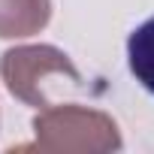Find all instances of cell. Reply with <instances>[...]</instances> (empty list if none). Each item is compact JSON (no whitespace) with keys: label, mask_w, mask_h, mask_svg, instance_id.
Instances as JSON below:
<instances>
[{"label":"cell","mask_w":154,"mask_h":154,"mask_svg":"<svg viewBox=\"0 0 154 154\" xmlns=\"http://www.w3.org/2000/svg\"><path fill=\"white\" fill-rule=\"evenodd\" d=\"M127 63L133 79L154 97V15L142 21L127 39Z\"/></svg>","instance_id":"obj_4"},{"label":"cell","mask_w":154,"mask_h":154,"mask_svg":"<svg viewBox=\"0 0 154 154\" xmlns=\"http://www.w3.org/2000/svg\"><path fill=\"white\" fill-rule=\"evenodd\" d=\"M51 0H0V39H24L45 30Z\"/></svg>","instance_id":"obj_3"},{"label":"cell","mask_w":154,"mask_h":154,"mask_svg":"<svg viewBox=\"0 0 154 154\" xmlns=\"http://www.w3.org/2000/svg\"><path fill=\"white\" fill-rule=\"evenodd\" d=\"M124 139L112 115L63 103V106H45L33 118V142L21 145V151H45V154H109L121 151Z\"/></svg>","instance_id":"obj_1"},{"label":"cell","mask_w":154,"mask_h":154,"mask_svg":"<svg viewBox=\"0 0 154 154\" xmlns=\"http://www.w3.org/2000/svg\"><path fill=\"white\" fill-rule=\"evenodd\" d=\"M0 79L6 91L24 106L45 109L51 106V82H66L72 88H85V79L72 57L54 45H15L0 54Z\"/></svg>","instance_id":"obj_2"}]
</instances>
